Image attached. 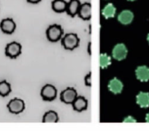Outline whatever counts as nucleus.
<instances>
[{"instance_id": "f257e3e1", "label": "nucleus", "mask_w": 149, "mask_h": 131, "mask_svg": "<svg viewBox=\"0 0 149 131\" xmlns=\"http://www.w3.org/2000/svg\"><path fill=\"white\" fill-rule=\"evenodd\" d=\"M61 44L67 50H73L78 46L79 38L78 35L74 33H69L64 35L61 40Z\"/></svg>"}, {"instance_id": "f03ea898", "label": "nucleus", "mask_w": 149, "mask_h": 131, "mask_svg": "<svg viewBox=\"0 0 149 131\" xmlns=\"http://www.w3.org/2000/svg\"><path fill=\"white\" fill-rule=\"evenodd\" d=\"M128 54V49L124 43H118L113 48L112 57L117 61L124 60Z\"/></svg>"}, {"instance_id": "7ed1b4c3", "label": "nucleus", "mask_w": 149, "mask_h": 131, "mask_svg": "<svg viewBox=\"0 0 149 131\" xmlns=\"http://www.w3.org/2000/svg\"><path fill=\"white\" fill-rule=\"evenodd\" d=\"M63 30L61 26L58 24H53L49 26L46 31L47 37L51 42H56L61 37Z\"/></svg>"}, {"instance_id": "20e7f679", "label": "nucleus", "mask_w": 149, "mask_h": 131, "mask_svg": "<svg viewBox=\"0 0 149 131\" xmlns=\"http://www.w3.org/2000/svg\"><path fill=\"white\" fill-rule=\"evenodd\" d=\"M21 46L17 42H12L8 44L5 48V54L11 59H15L21 54Z\"/></svg>"}, {"instance_id": "39448f33", "label": "nucleus", "mask_w": 149, "mask_h": 131, "mask_svg": "<svg viewBox=\"0 0 149 131\" xmlns=\"http://www.w3.org/2000/svg\"><path fill=\"white\" fill-rule=\"evenodd\" d=\"M25 104L24 100L19 98H14L11 100L8 104V109L12 113H20L24 110Z\"/></svg>"}, {"instance_id": "423d86ee", "label": "nucleus", "mask_w": 149, "mask_h": 131, "mask_svg": "<svg viewBox=\"0 0 149 131\" xmlns=\"http://www.w3.org/2000/svg\"><path fill=\"white\" fill-rule=\"evenodd\" d=\"M107 88H108L109 91L113 94H121L124 90V83L118 78H113L109 81Z\"/></svg>"}, {"instance_id": "0eeeda50", "label": "nucleus", "mask_w": 149, "mask_h": 131, "mask_svg": "<svg viewBox=\"0 0 149 131\" xmlns=\"http://www.w3.org/2000/svg\"><path fill=\"white\" fill-rule=\"evenodd\" d=\"M61 100L64 103H72L74 100L77 98V92L74 88L69 87L64 90V91L61 92V96H60Z\"/></svg>"}, {"instance_id": "6e6552de", "label": "nucleus", "mask_w": 149, "mask_h": 131, "mask_svg": "<svg viewBox=\"0 0 149 131\" xmlns=\"http://www.w3.org/2000/svg\"><path fill=\"white\" fill-rule=\"evenodd\" d=\"M56 90L51 84H46L41 90V96L45 100H53L56 97Z\"/></svg>"}, {"instance_id": "1a4fd4ad", "label": "nucleus", "mask_w": 149, "mask_h": 131, "mask_svg": "<svg viewBox=\"0 0 149 131\" xmlns=\"http://www.w3.org/2000/svg\"><path fill=\"white\" fill-rule=\"evenodd\" d=\"M15 21L10 18H5L0 23V29L5 34H12L15 31Z\"/></svg>"}, {"instance_id": "9d476101", "label": "nucleus", "mask_w": 149, "mask_h": 131, "mask_svg": "<svg viewBox=\"0 0 149 131\" xmlns=\"http://www.w3.org/2000/svg\"><path fill=\"white\" fill-rule=\"evenodd\" d=\"M135 76L137 80L141 82L149 81V67L146 65L138 66L135 70Z\"/></svg>"}, {"instance_id": "9b49d317", "label": "nucleus", "mask_w": 149, "mask_h": 131, "mask_svg": "<svg viewBox=\"0 0 149 131\" xmlns=\"http://www.w3.org/2000/svg\"><path fill=\"white\" fill-rule=\"evenodd\" d=\"M134 13L130 10H124L118 15V21L123 25H129L134 19Z\"/></svg>"}, {"instance_id": "f8f14e48", "label": "nucleus", "mask_w": 149, "mask_h": 131, "mask_svg": "<svg viewBox=\"0 0 149 131\" xmlns=\"http://www.w3.org/2000/svg\"><path fill=\"white\" fill-rule=\"evenodd\" d=\"M136 103L143 109L149 107V93L146 92H140L136 96Z\"/></svg>"}, {"instance_id": "ddd939ff", "label": "nucleus", "mask_w": 149, "mask_h": 131, "mask_svg": "<svg viewBox=\"0 0 149 131\" xmlns=\"http://www.w3.org/2000/svg\"><path fill=\"white\" fill-rule=\"evenodd\" d=\"M81 5V2L79 0H70V2L67 4V13L71 15L72 17H74L79 12Z\"/></svg>"}, {"instance_id": "4468645a", "label": "nucleus", "mask_w": 149, "mask_h": 131, "mask_svg": "<svg viewBox=\"0 0 149 131\" xmlns=\"http://www.w3.org/2000/svg\"><path fill=\"white\" fill-rule=\"evenodd\" d=\"M79 16L84 20H89L91 15V5L88 2H86L81 5L79 12Z\"/></svg>"}, {"instance_id": "2eb2a0df", "label": "nucleus", "mask_w": 149, "mask_h": 131, "mask_svg": "<svg viewBox=\"0 0 149 131\" xmlns=\"http://www.w3.org/2000/svg\"><path fill=\"white\" fill-rule=\"evenodd\" d=\"M116 13V8L114 6L113 3H108L102 8V15L106 18V19H109V18H114Z\"/></svg>"}, {"instance_id": "dca6fc26", "label": "nucleus", "mask_w": 149, "mask_h": 131, "mask_svg": "<svg viewBox=\"0 0 149 131\" xmlns=\"http://www.w3.org/2000/svg\"><path fill=\"white\" fill-rule=\"evenodd\" d=\"M73 109L77 111H82L88 107V101L84 97H77L72 103Z\"/></svg>"}, {"instance_id": "f3484780", "label": "nucleus", "mask_w": 149, "mask_h": 131, "mask_svg": "<svg viewBox=\"0 0 149 131\" xmlns=\"http://www.w3.org/2000/svg\"><path fill=\"white\" fill-rule=\"evenodd\" d=\"M67 4L64 0H54L52 2V8L55 12L62 13L67 11Z\"/></svg>"}, {"instance_id": "a211bd4d", "label": "nucleus", "mask_w": 149, "mask_h": 131, "mask_svg": "<svg viewBox=\"0 0 149 131\" xmlns=\"http://www.w3.org/2000/svg\"><path fill=\"white\" fill-rule=\"evenodd\" d=\"M58 116L56 112L54 111H49L45 113L42 119V122L44 123H56L58 122Z\"/></svg>"}, {"instance_id": "6ab92c4d", "label": "nucleus", "mask_w": 149, "mask_h": 131, "mask_svg": "<svg viewBox=\"0 0 149 131\" xmlns=\"http://www.w3.org/2000/svg\"><path fill=\"white\" fill-rule=\"evenodd\" d=\"M112 58L110 56L104 53L101 54L100 56V64L102 69H106L111 64Z\"/></svg>"}, {"instance_id": "aec40b11", "label": "nucleus", "mask_w": 149, "mask_h": 131, "mask_svg": "<svg viewBox=\"0 0 149 131\" xmlns=\"http://www.w3.org/2000/svg\"><path fill=\"white\" fill-rule=\"evenodd\" d=\"M11 92L10 84L6 81H0V96L5 97L8 95Z\"/></svg>"}, {"instance_id": "412c9836", "label": "nucleus", "mask_w": 149, "mask_h": 131, "mask_svg": "<svg viewBox=\"0 0 149 131\" xmlns=\"http://www.w3.org/2000/svg\"><path fill=\"white\" fill-rule=\"evenodd\" d=\"M123 122H126V123H134V122H137V120L133 116H129L127 117L124 118V119L123 120Z\"/></svg>"}, {"instance_id": "4be33fe9", "label": "nucleus", "mask_w": 149, "mask_h": 131, "mask_svg": "<svg viewBox=\"0 0 149 131\" xmlns=\"http://www.w3.org/2000/svg\"><path fill=\"white\" fill-rule=\"evenodd\" d=\"M91 73H89L88 75H87L86 76V78H85V83H86V86H91Z\"/></svg>"}, {"instance_id": "5701e85b", "label": "nucleus", "mask_w": 149, "mask_h": 131, "mask_svg": "<svg viewBox=\"0 0 149 131\" xmlns=\"http://www.w3.org/2000/svg\"><path fill=\"white\" fill-rule=\"evenodd\" d=\"M41 0H27V2H30V3H38L39 2H40Z\"/></svg>"}, {"instance_id": "b1692460", "label": "nucleus", "mask_w": 149, "mask_h": 131, "mask_svg": "<svg viewBox=\"0 0 149 131\" xmlns=\"http://www.w3.org/2000/svg\"><path fill=\"white\" fill-rule=\"evenodd\" d=\"M145 119H146V122H149V113H148L147 114H146V118H145Z\"/></svg>"}, {"instance_id": "393cba45", "label": "nucleus", "mask_w": 149, "mask_h": 131, "mask_svg": "<svg viewBox=\"0 0 149 131\" xmlns=\"http://www.w3.org/2000/svg\"><path fill=\"white\" fill-rule=\"evenodd\" d=\"M147 40H148V43H149V34H148V37H147Z\"/></svg>"}, {"instance_id": "a878e982", "label": "nucleus", "mask_w": 149, "mask_h": 131, "mask_svg": "<svg viewBox=\"0 0 149 131\" xmlns=\"http://www.w3.org/2000/svg\"><path fill=\"white\" fill-rule=\"evenodd\" d=\"M127 1H129V2H134L135 0H127Z\"/></svg>"}]
</instances>
